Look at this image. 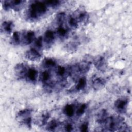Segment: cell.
<instances>
[{"instance_id": "1", "label": "cell", "mask_w": 132, "mask_h": 132, "mask_svg": "<svg viewBox=\"0 0 132 132\" xmlns=\"http://www.w3.org/2000/svg\"><path fill=\"white\" fill-rule=\"evenodd\" d=\"M47 10V6L44 2L35 1L30 5L28 10V16L35 20L43 15Z\"/></svg>"}, {"instance_id": "2", "label": "cell", "mask_w": 132, "mask_h": 132, "mask_svg": "<svg viewBox=\"0 0 132 132\" xmlns=\"http://www.w3.org/2000/svg\"><path fill=\"white\" fill-rule=\"evenodd\" d=\"M124 123V118L120 116H113L108 117L105 124L106 131L119 130Z\"/></svg>"}, {"instance_id": "3", "label": "cell", "mask_w": 132, "mask_h": 132, "mask_svg": "<svg viewBox=\"0 0 132 132\" xmlns=\"http://www.w3.org/2000/svg\"><path fill=\"white\" fill-rule=\"evenodd\" d=\"M31 110L29 109H24L18 113L16 118L20 121L21 123L30 127L32 121L31 117Z\"/></svg>"}, {"instance_id": "4", "label": "cell", "mask_w": 132, "mask_h": 132, "mask_svg": "<svg viewBox=\"0 0 132 132\" xmlns=\"http://www.w3.org/2000/svg\"><path fill=\"white\" fill-rule=\"evenodd\" d=\"M25 3V1L22 0L5 1L2 2V6L5 10L13 9L15 11H18L23 7Z\"/></svg>"}, {"instance_id": "5", "label": "cell", "mask_w": 132, "mask_h": 132, "mask_svg": "<svg viewBox=\"0 0 132 132\" xmlns=\"http://www.w3.org/2000/svg\"><path fill=\"white\" fill-rule=\"evenodd\" d=\"M128 101L127 98L122 97L117 99L114 103L116 110L119 113L123 114L126 112Z\"/></svg>"}, {"instance_id": "6", "label": "cell", "mask_w": 132, "mask_h": 132, "mask_svg": "<svg viewBox=\"0 0 132 132\" xmlns=\"http://www.w3.org/2000/svg\"><path fill=\"white\" fill-rule=\"evenodd\" d=\"M73 15L75 18L78 23H85L89 19V15L87 12L82 9H78Z\"/></svg>"}, {"instance_id": "7", "label": "cell", "mask_w": 132, "mask_h": 132, "mask_svg": "<svg viewBox=\"0 0 132 132\" xmlns=\"http://www.w3.org/2000/svg\"><path fill=\"white\" fill-rule=\"evenodd\" d=\"M25 56L27 59L36 61H38L41 57V54L36 48H30L27 51L25 54Z\"/></svg>"}, {"instance_id": "8", "label": "cell", "mask_w": 132, "mask_h": 132, "mask_svg": "<svg viewBox=\"0 0 132 132\" xmlns=\"http://www.w3.org/2000/svg\"><path fill=\"white\" fill-rule=\"evenodd\" d=\"M28 67L24 63H19L16 64L14 68L15 74L20 78H25Z\"/></svg>"}, {"instance_id": "9", "label": "cell", "mask_w": 132, "mask_h": 132, "mask_svg": "<svg viewBox=\"0 0 132 132\" xmlns=\"http://www.w3.org/2000/svg\"><path fill=\"white\" fill-rule=\"evenodd\" d=\"M91 82L92 87L94 90H96L103 88L105 86L106 82L104 78L95 76L92 78Z\"/></svg>"}, {"instance_id": "10", "label": "cell", "mask_w": 132, "mask_h": 132, "mask_svg": "<svg viewBox=\"0 0 132 132\" xmlns=\"http://www.w3.org/2000/svg\"><path fill=\"white\" fill-rule=\"evenodd\" d=\"M38 77V71L37 70L33 68H29L26 74L25 78L28 81L34 82L36 81Z\"/></svg>"}, {"instance_id": "11", "label": "cell", "mask_w": 132, "mask_h": 132, "mask_svg": "<svg viewBox=\"0 0 132 132\" xmlns=\"http://www.w3.org/2000/svg\"><path fill=\"white\" fill-rule=\"evenodd\" d=\"M22 42L24 45H28L30 44L34 41L35 35L34 31L29 30L26 31L22 36Z\"/></svg>"}, {"instance_id": "12", "label": "cell", "mask_w": 132, "mask_h": 132, "mask_svg": "<svg viewBox=\"0 0 132 132\" xmlns=\"http://www.w3.org/2000/svg\"><path fill=\"white\" fill-rule=\"evenodd\" d=\"M94 64L100 71H105L106 68V61L103 57L100 56L95 59L94 61Z\"/></svg>"}, {"instance_id": "13", "label": "cell", "mask_w": 132, "mask_h": 132, "mask_svg": "<svg viewBox=\"0 0 132 132\" xmlns=\"http://www.w3.org/2000/svg\"><path fill=\"white\" fill-rule=\"evenodd\" d=\"M55 38V33L52 30H47L45 32L44 34L43 40L46 44L48 45H51L53 43Z\"/></svg>"}, {"instance_id": "14", "label": "cell", "mask_w": 132, "mask_h": 132, "mask_svg": "<svg viewBox=\"0 0 132 132\" xmlns=\"http://www.w3.org/2000/svg\"><path fill=\"white\" fill-rule=\"evenodd\" d=\"M56 74L58 76L62 78H65L67 75H69V68H66L64 66H57L55 69Z\"/></svg>"}, {"instance_id": "15", "label": "cell", "mask_w": 132, "mask_h": 132, "mask_svg": "<svg viewBox=\"0 0 132 132\" xmlns=\"http://www.w3.org/2000/svg\"><path fill=\"white\" fill-rule=\"evenodd\" d=\"M87 85V79L85 77H81L78 79L77 82L74 86V90L80 91L83 90Z\"/></svg>"}, {"instance_id": "16", "label": "cell", "mask_w": 132, "mask_h": 132, "mask_svg": "<svg viewBox=\"0 0 132 132\" xmlns=\"http://www.w3.org/2000/svg\"><path fill=\"white\" fill-rule=\"evenodd\" d=\"M57 63L55 59L52 58H45L42 61V66L45 68L48 69L56 66Z\"/></svg>"}, {"instance_id": "17", "label": "cell", "mask_w": 132, "mask_h": 132, "mask_svg": "<svg viewBox=\"0 0 132 132\" xmlns=\"http://www.w3.org/2000/svg\"><path fill=\"white\" fill-rule=\"evenodd\" d=\"M75 112V106L73 104H67L63 109V113L68 117H72Z\"/></svg>"}, {"instance_id": "18", "label": "cell", "mask_w": 132, "mask_h": 132, "mask_svg": "<svg viewBox=\"0 0 132 132\" xmlns=\"http://www.w3.org/2000/svg\"><path fill=\"white\" fill-rule=\"evenodd\" d=\"M13 26V24L12 21H4L1 25V31H3L7 34H10L12 31Z\"/></svg>"}, {"instance_id": "19", "label": "cell", "mask_w": 132, "mask_h": 132, "mask_svg": "<svg viewBox=\"0 0 132 132\" xmlns=\"http://www.w3.org/2000/svg\"><path fill=\"white\" fill-rule=\"evenodd\" d=\"M108 117V113L107 111L103 109L98 113L96 118V121L100 124H104Z\"/></svg>"}, {"instance_id": "20", "label": "cell", "mask_w": 132, "mask_h": 132, "mask_svg": "<svg viewBox=\"0 0 132 132\" xmlns=\"http://www.w3.org/2000/svg\"><path fill=\"white\" fill-rule=\"evenodd\" d=\"M51 78V74L48 71H47L42 72L40 75V77H39L40 80L42 82L45 84L50 82Z\"/></svg>"}, {"instance_id": "21", "label": "cell", "mask_w": 132, "mask_h": 132, "mask_svg": "<svg viewBox=\"0 0 132 132\" xmlns=\"http://www.w3.org/2000/svg\"><path fill=\"white\" fill-rule=\"evenodd\" d=\"M57 34L60 38H65L68 34V30L63 25H60L57 29Z\"/></svg>"}, {"instance_id": "22", "label": "cell", "mask_w": 132, "mask_h": 132, "mask_svg": "<svg viewBox=\"0 0 132 132\" xmlns=\"http://www.w3.org/2000/svg\"><path fill=\"white\" fill-rule=\"evenodd\" d=\"M10 41L11 43L13 45H19L21 42V38L20 34L18 31L14 32L11 37Z\"/></svg>"}, {"instance_id": "23", "label": "cell", "mask_w": 132, "mask_h": 132, "mask_svg": "<svg viewBox=\"0 0 132 132\" xmlns=\"http://www.w3.org/2000/svg\"><path fill=\"white\" fill-rule=\"evenodd\" d=\"M59 122L58 121L53 120L48 123L46 128L49 131H54L59 127Z\"/></svg>"}, {"instance_id": "24", "label": "cell", "mask_w": 132, "mask_h": 132, "mask_svg": "<svg viewBox=\"0 0 132 132\" xmlns=\"http://www.w3.org/2000/svg\"><path fill=\"white\" fill-rule=\"evenodd\" d=\"M68 23L69 25V26L73 29L76 28L78 26V23L75 18L72 15H70L68 19Z\"/></svg>"}, {"instance_id": "25", "label": "cell", "mask_w": 132, "mask_h": 132, "mask_svg": "<svg viewBox=\"0 0 132 132\" xmlns=\"http://www.w3.org/2000/svg\"><path fill=\"white\" fill-rule=\"evenodd\" d=\"M65 19V13L63 12H61L57 14L56 16V21L58 26L63 25V24Z\"/></svg>"}, {"instance_id": "26", "label": "cell", "mask_w": 132, "mask_h": 132, "mask_svg": "<svg viewBox=\"0 0 132 132\" xmlns=\"http://www.w3.org/2000/svg\"><path fill=\"white\" fill-rule=\"evenodd\" d=\"M87 108V105L86 104H83L80 105L76 110V114L78 117H80L85 113L86 109Z\"/></svg>"}, {"instance_id": "27", "label": "cell", "mask_w": 132, "mask_h": 132, "mask_svg": "<svg viewBox=\"0 0 132 132\" xmlns=\"http://www.w3.org/2000/svg\"><path fill=\"white\" fill-rule=\"evenodd\" d=\"M45 3L46 4L47 7H50L52 8H55L58 7L60 5L61 1L57 0H51V1H44Z\"/></svg>"}, {"instance_id": "28", "label": "cell", "mask_w": 132, "mask_h": 132, "mask_svg": "<svg viewBox=\"0 0 132 132\" xmlns=\"http://www.w3.org/2000/svg\"><path fill=\"white\" fill-rule=\"evenodd\" d=\"M43 38L42 37H39L34 41V45L36 49H41L43 46Z\"/></svg>"}, {"instance_id": "29", "label": "cell", "mask_w": 132, "mask_h": 132, "mask_svg": "<svg viewBox=\"0 0 132 132\" xmlns=\"http://www.w3.org/2000/svg\"><path fill=\"white\" fill-rule=\"evenodd\" d=\"M49 118H50V114L48 112H46V113H44V114H43L41 116V121H40L41 124L44 125L45 124H46Z\"/></svg>"}, {"instance_id": "30", "label": "cell", "mask_w": 132, "mask_h": 132, "mask_svg": "<svg viewBox=\"0 0 132 132\" xmlns=\"http://www.w3.org/2000/svg\"><path fill=\"white\" fill-rule=\"evenodd\" d=\"M80 131H88L89 129V124L88 122H85L82 123L79 127Z\"/></svg>"}, {"instance_id": "31", "label": "cell", "mask_w": 132, "mask_h": 132, "mask_svg": "<svg viewBox=\"0 0 132 132\" xmlns=\"http://www.w3.org/2000/svg\"><path fill=\"white\" fill-rule=\"evenodd\" d=\"M64 128L65 130L67 131H72L73 130L74 127H73L72 124L68 123L65 124V125L64 126Z\"/></svg>"}]
</instances>
